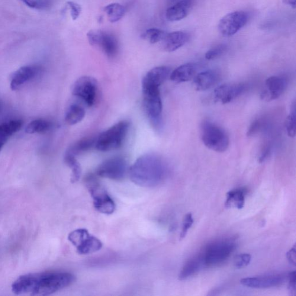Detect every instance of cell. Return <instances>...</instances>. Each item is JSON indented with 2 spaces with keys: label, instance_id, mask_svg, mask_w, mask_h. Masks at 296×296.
<instances>
[{
  "label": "cell",
  "instance_id": "6da1fadb",
  "mask_svg": "<svg viewBox=\"0 0 296 296\" xmlns=\"http://www.w3.org/2000/svg\"><path fill=\"white\" fill-rule=\"evenodd\" d=\"M75 280L73 273L66 271L28 273L13 283L12 291L17 295L48 296L69 287Z\"/></svg>",
  "mask_w": 296,
  "mask_h": 296
},
{
  "label": "cell",
  "instance_id": "7a4b0ae2",
  "mask_svg": "<svg viewBox=\"0 0 296 296\" xmlns=\"http://www.w3.org/2000/svg\"><path fill=\"white\" fill-rule=\"evenodd\" d=\"M168 173L169 168L165 161L153 153L140 156L128 170L131 181L145 188L155 187L161 184Z\"/></svg>",
  "mask_w": 296,
  "mask_h": 296
},
{
  "label": "cell",
  "instance_id": "3957f363",
  "mask_svg": "<svg viewBox=\"0 0 296 296\" xmlns=\"http://www.w3.org/2000/svg\"><path fill=\"white\" fill-rule=\"evenodd\" d=\"M84 182L96 210L103 214H113L116 209L115 201L99 181L97 176L93 173H89L85 176Z\"/></svg>",
  "mask_w": 296,
  "mask_h": 296
},
{
  "label": "cell",
  "instance_id": "277c9868",
  "mask_svg": "<svg viewBox=\"0 0 296 296\" xmlns=\"http://www.w3.org/2000/svg\"><path fill=\"white\" fill-rule=\"evenodd\" d=\"M130 123L127 121L119 122L96 138L95 147L101 152H109L120 148L126 137Z\"/></svg>",
  "mask_w": 296,
  "mask_h": 296
},
{
  "label": "cell",
  "instance_id": "5b68a950",
  "mask_svg": "<svg viewBox=\"0 0 296 296\" xmlns=\"http://www.w3.org/2000/svg\"><path fill=\"white\" fill-rule=\"evenodd\" d=\"M201 136L205 146L215 152H225L229 146V137L226 131L210 121L202 122Z\"/></svg>",
  "mask_w": 296,
  "mask_h": 296
},
{
  "label": "cell",
  "instance_id": "8992f818",
  "mask_svg": "<svg viewBox=\"0 0 296 296\" xmlns=\"http://www.w3.org/2000/svg\"><path fill=\"white\" fill-rule=\"evenodd\" d=\"M236 244L232 239L215 241L201 253L205 267L217 266L226 261L233 253Z\"/></svg>",
  "mask_w": 296,
  "mask_h": 296
},
{
  "label": "cell",
  "instance_id": "52a82bcc",
  "mask_svg": "<svg viewBox=\"0 0 296 296\" xmlns=\"http://www.w3.org/2000/svg\"><path fill=\"white\" fill-rule=\"evenodd\" d=\"M79 255H86L98 252L102 247V243L85 228H78L72 231L68 236Z\"/></svg>",
  "mask_w": 296,
  "mask_h": 296
},
{
  "label": "cell",
  "instance_id": "ba28073f",
  "mask_svg": "<svg viewBox=\"0 0 296 296\" xmlns=\"http://www.w3.org/2000/svg\"><path fill=\"white\" fill-rule=\"evenodd\" d=\"M144 106L150 123L157 129L162 127L163 105L160 89H143Z\"/></svg>",
  "mask_w": 296,
  "mask_h": 296
},
{
  "label": "cell",
  "instance_id": "9c48e42d",
  "mask_svg": "<svg viewBox=\"0 0 296 296\" xmlns=\"http://www.w3.org/2000/svg\"><path fill=\"white\" fill-rule=\"evenodd\" d=\"M99 85L98 80L92 76H83L74 82L72 94L82 100L88 107L95 104L98 99Z\"/></svg>",
  "mask_w": 296,
  "mask_h": 296
},
{
  "label": "cell",
  "instance_id": "30bf717a",
  "mask_svg": "<svg viewBox=\"0 0 296 296\" xmlns=\"http://www.w3.org/2000/svg\"><path fill=\"white\" fill-rule=\"evenodd\" d=\"M128 172L126 160L117 156L104 161L96 170V175L114 181L123 179Z\"/></svg>",
  "mask_w": 296,
  "mask_h": 296
},
{
  "label": "cell",
  "instance_id": "8fae6325",
  "mask_svg": "<svg viewBox=\"0 0 296 296\" xmlns=\"http://www.w3.org/2000/svg\"><path fill=\"white\" fill-rule=\"evenodd\" d=\"M90 44L98 47L106 56L114 58L117 56L120 46L117 38L113 34L101 30H91L87 34Z\"/></svg>",
  "mask_w": 296,
  "mask_h": 296
},
{
  "label": "cell",
  "instance_id": "7c38bea8",
  "mask_svg": "<svg viewBox=\"0 0 296 296\" xmlns=\"http://www.w3.org/2000/svg\"><path fill=\"white\" fill-rule=\"evenodd\" d=\"M248 20L249 15L245 11H237L229 13L219 22V31L224 37L233 36L245 26Z\"/></svg>",
  "mask_w": 296,
  "mask_h": 296
},
{
  "label": "cell",
  "instance_id": "4fadbf2b",
  "mask_svg": "<svg viewBox=\"0 0 296 296\" xmlns=\"http://www.w3.org/2000/svg\"><path fill=\"white\" fill-rule=\"evenodd\" d=\"M288 80L283 76H272L266 80L261 93V99L271 101L278 99L287 88Z\"/></svg>",
  "mask_w": 296,
  "mask_h": 296
},
{
  "label": "cell",
  "instance_id": "5bb4252c",
  "mask_svg": "<svg viewBox=\"0 0 296 296\" xmlns=\"http://www.w3.org/2000/svg\"><path fill=\"white\" fill-rule=\"evenodd\" d=\"M285 281L282 274H269L247 277L241 280V284L254 289H268L281 285Z\"/></svg>",
  "mask_w": 296,
  "mask_h": 296
},
{
  "label": "cell",
  "instance_id": "9a60e30c",
  "mask_svg": "<svg viewBox=\"0 0 296 296\" xmlns=\"http://www.w3.org/2000/svg\"><path fill=\"white\" fill-rule=\"evenodd\" d=\"M246 89L247 86L243 83H226L215 90L214 98L222 104H228L239 98Z\"/></svg>",
  "mask_w": 296,
  "mask_h": 296
},
{
  "label": "cell",
  "instance_id": "2e32d148",
  "mask_svg": "<svg viewBox=\"0 0 296 296\" xmlns=\"http://www.w3.org/2000/svg\"><path fill=\"white\" fill-rule=\"evenodd\" d=\"M172 73V70L169 67L159 66L150 70L142 81V89H158L166 82Z\"/></svg>",
  "mask_w": 296,
  "mask_h": 296
},
{
  "label": "cell",
  "instance_id": "e0dca14e",
  "mask_svg": "<svg viewBox=\"0 0 296 296\" xmlns=\"http://www.w3.org/2000/svg\"><path fill=\"white\" fill-rule=\"evenodd\" d=\"M40 72V69L36 66L21 67L13 73L11 76V89L14 91L20 89L25 83L34 79Z\"/></svg>",
  "mask_w": 296,
  "mask_h": 296
},
{
  "label": "cell",
  "instance_id": "ac0fdd59",
  "mask_svg": "<svg viewBox=\"0 0 296 296\" xmlns=\"http://www.w3.org/2000/svg\"><path fill=\"white\" fill-rule=\"evenodd\" d=\"M190 35L184 31H177L166 34L162 42L164 50L172 52L179 49L188 43Z\"/></svg>",
  "mask_w": 296,
  "mask_h": 296
},
{
  "label": "cell",
  "instance_id": "d6986e66",
  "mask_svg": "<svg viewBox=\"0 0 296 296\" xmlns=\"http://www.w3.org/2000/svg\"><path fill=\"white\" fill-rule=\"evenodd\" d=\"M220 74L215 70H207L197 74L194 78V85L198 91H205L217 85Z\"/></svg>",
  "mask_w": 296,
  "mask_h": 296
},
{
  "label": "cell",
  "instance_id": "ffe728a7",
  "mask_svg": "<svg viewBox=\"0 0 296 296\" xmlns=\"http://www.w3.org/2000/svg\"><path fill=\"white\" fill-rule=\"evenodd\" d=\"M194 0H181L170 6L166 11V18L170 22L182 20L189 15L193 6Z\"/></svg>",
  "mask_w": 296,
  "mask_h": 296
},
{
  "label": "cell",
  "instance_id": "44dd1931",
  "mask_svg": "<svg viewBox=\"0 0 296 296\" xmlns=\"http://www.w3.org/2000/svg\"><path fill=\"white\" fill-rule=\"evenodd\" d=\"M197 67L193 63H186L180 66L170 74V79L176 83L189 81L195 78Z\"/></svg>",
  "mask_w": 296,
  "mask_h": 296
},
{
  "label": "cell",
  "instance_id": "7402d4cb",
  "mask_svg": "<svg viewBox=\"0 0 296 296\" xmlns=\"http://www.w3.org/2000/svg\"><path fill=\"white\" fill-rule=\"evenodd\" d=\"M205 267L203 257H202L201 253H199V255L186 262L179 273V279L184 280L191 277Z\"/></svg>",
  "mask_w": 296,
  "mask_h": 296
},
{
  "label": "cell",
  "instance_id": "603a6c76",
  "mask_svg": "<svg viewBox=\"0 0 296 296\" xmlns=\"http://www.w3.org/2000/svg\"><path fill=\"white\" fill-rule=\"evenodd\" d=\"M23 122L12 121L0 125V146L4 147L9 138L21 129Z\"/></svg>",
  "mask_w": 296,
  "mask_h": 296
},
{
  "label": "cell",
  "instance_id": "cb8c5ba5",
  "mask_svg": "<svg viewBox=\"0 0 296 296\" xmlns=\"http://www.w3.org/2000/svg\"><path fill=\"white\" fill-rule=\"evenodd\" d=\"M246 189L239 188L228 192L227 194L225 207L226 208L235 207L242 209L245 204Z\"/></svg>",
  "mask_w": 296,
  "mask_h": 296
},
{
  "label": "cell",
  "instance_id": "d4e9b609",
  "mask_svg": "<svg viewBox=\"0 0 296 296\" xmlns=\"http://www.w3.org/2000/svg\"><path fill=\"white\" fill-rule=\"evenodd\" d=\"M85 114V109L81 105L73 103L66 109L64 119L67 124L75 125L83 120Z\"/></svg>",
  "mask_w": 296,
  "mask_h": 296
},
{
  "label": "cell",
  "instance_id": "484cf974",
  "mask_svg": "<svg viewBox=\"0 0 296 296\" xmlns=\"http://www.w3.org/2000/svg\"><path fill=\"white\" fill-rule=\"evenodd\" d=\"M96 138L95 137L83 138L70 147L66 152L76 157L95 147Z\"/></svg>",
  "mask_w": 296,
  "mask_h": 296
},
{
  "label": "cell",
  "instance_id": "4316f807",
  "mask_svg": "<svg viewBox=\"0 0 296 296\" xmlns=\"http://www.w3.org/2000/svg\"><path fill=\"white\" fill-rule=\"evenodd\" d=\"M64 161L66 165L72 170L71 182L73 183L78 182L82 174V169L76 157L66 152Z\"/></svg>",
  "mask_w": 296,
  "mask_h": 296
},
{
  "label": "cell",
  "instance_id": "83f0119b",
  "mask_svg": "<svg viewBox=\"0 0 296 296\" xmlns=\"http://www.w3.org/2000/svg\"><path fill=\"white\" fill-rule=\"evenodd\" d=\"M104 11L107 15L109 22L115 23L124 17L126 9L124 6L118 3H112L105 6Z\"/></svg>",
  "mask_w": 296,
  "mask_h": 296
},
{
  "label": "cell",
  "instance_id": "f1b7e54d",
  "mask_svg": "<svg viewBox=\"0 0 296 296\" xmlns=\"http://www.w3.org/2000/svg\"><path fill=\"white\" fill-rule=\"evenodd\" d=\"M52 124L50 122L44 120H37L30 122L26 127L25 132L28 134L44 133L50 130Z\"/></svg>",
  "mask_w": 296,
  "mask_h": 296
},
{
  "label": "cell",
  "instance_id": "f546056e",
  "mask_svg": "<svg viewBox=\"0 0 296 296\" xmlns=\"http://www.w3.org/2000/svg\"><path fill=\"white\" fill-rule=\"evenodd\" d=\"M296 102L292 103L290 113L286 121V130L288 136L295 137L296 131Z\"/></svg>",
  "mask_w": 296,
  "mask_h": 296
},
{
  "label": "cell",
  "instance_id": "4dcf8cb0",
  "mask_svg": "<svg viewBox=\"0 0 296 296\" xmlns=\"http://www.w3.org/2000/svg\"><path fill=\"white\" fill-rule=\"evenodd\" d=\"M166 33L160 29L152 28L148 29L143 35L144 39L149 42L150 44H156L162 41Z\"/></svg>",
  "mask_w": 296,
  "mask_h": 296
},
{
  "label": "cell",
  "instance_id": "1f68e13d",
  "mask_svg": "<svg viewBox=\"0 0 296 296\" xmlns=\"http://www.w3.org/2000/svg\"><path fill=\"white\" fill-rule=\"evenodd\" d=\"M29 8L35 9H46L49 8L51 5V0H20Z\"/></svg>",
  "mask_w": 296,
  "mask_h": 296
},
{
  "label": "cell",
  "instance_id": "d6a6232c",
  "mask_svg": "<svg viewBox=\"0 0 296 296\" xmlns=\"http://www.w3.org/2000/svg\"><path fill=\"white\" fill-rule=\"evenodd\" d=\"M227 48L226 45L224 44L219 45L218 46L212 48L205 53V59L208 60L217 59L226 52Z\"/></svg>",
  "mask_w": 296,
  "mask_h": 296
},
{
  "label": "cell",
  "instance_id": "836d02e7",
  "mask_svg": "<svg viewBox=\"0 0 296 296\" xmlns=\"http://www.w3.org/2000/svg\"><path fill=\"white\" fill-rule=\"evenodd\" d=\"M252 256L249 253H241L235 257L234 265L237 269H243L249 265Z\"/></svg>",
  "mask_w": 296,
  "mask_h": 296
},
{
  "label": "cell",
  "instance_id": "e575fe53",
  "mask_svg": "<svg viewBox=\"0 0 296 296\" xmlns=\"http://www.w3.org/2000/svg\"><path fill=\"white\" fill-rule=\"evenodd\" d=\"M194 218H193L191 213H189L185 215L184 219H183L182 231L181 234H180V239H183V238L186 237L189 228L194 224Z\"/></svg>",
  "mask_w": 296,
  "mask_h": 296
},
{
  "label": "cell",
  "instance_id": "d590c367",
  "mask_svg": "<svg viewBox=\"0 0 296 296\" xmlns=\"http://www.w3.org/2000/svg\"><path fill=\"white\" fill-rule=\"evenodd\" d=\"M264 122L262 120H256L251 123L248 130H247V136L253 137L258 134L260 130L263 128Z\"/></svg>",
  "mask_w": 296,
  "mask_h": 296
},
{
  "label": "cell",
  "instance_id": "8d00e7d4",
  "mask_svg": "<svg viewBox=\"0 0 296 296\" xmlns=\"http://www.w3.org/2000/svg\"><path fill=\"white\" fill-rule=\"evenodd\" d=\"M70 9V14L73 20H76L78 18L81 12L82 8L78 4L73 1H68L67 2Z\"/></svg>",
  "mask_w": 296,
  "mask_h": 296
},
{
  "label": "cell",
  "instance_id": "74e56055",
  "mask_svg": "<svg viewBox=\"0 0 296 296\" xmlns=\"http://www.w3.org/2000/svg\"><path fill=\"white\" fill-rule=\"evenodd\" d=\"M289 291L292 296L296 295V272L295 271L289 273L288 275Z\"/></svg>",
  "mask_w": 296,
  "mask_h": 296
},
{
  "label": "cell",
  "instance_id": "f35d334b",
  "mask_svg": "<svg viewBox=\"0 0 296 296\" xmlns=\"http://www.w3.org/2000/svg\"><path fill=\"white\" fill-rule=\"evenodd\" d=\"M271 153V147L270 145L266 146L262 150L261 154L259 159L260 163H263L265 160L268 159V157L270 156Z\"/></svg>",
  "mask_w": 296,
  "mask_h": 296
},
{
  "label": "cell",
  "instance_id": "ab89813d",
  "mask_svg": "<svg viewBox=\"0 0 296 296\" xmlns=\"http://www.w3.org/2000/svg\"><path fill=\"white\" fill-rule=\"evenodd\" d=\"M296 246L292 247V249L288 251V252L286 253V257L289 263L292 265L296 266Z\"/></svg>",
  "mask_w": 296,
  "mask_h": 296
},
{
  "label": "cell",
  "instance_id": "60d3db41",
  "mask_svg": "<svg viewBox=\"0 0 296 296\" xmlns=\"http://www.w3.org/2000/svg\"><path fill=\"white\" fill-rule=\"evenodd\" d=\"M284 4L290 5L294 9L296 7V0H282Z\"/></svg>",
  "mask_w": 296,
  "mask_h": 296
}]
</instances>
